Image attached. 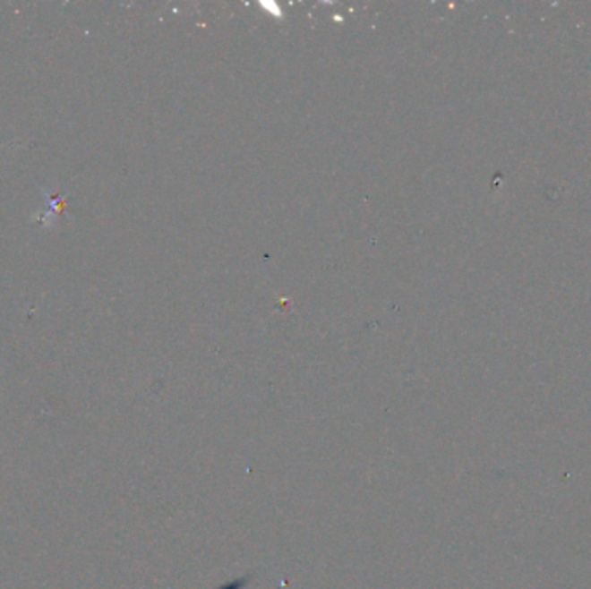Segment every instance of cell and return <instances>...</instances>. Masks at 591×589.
<instances>
[{"instance_id":"6da1fadb","label":"cell","mask_w":591,"mask_h":589,"mask_svg":"<svg viewBox=\"0 0 591 589\" xmlns=\"http://www.w3.org/2000/svg\"><path fill=\"white\" fill-rule=\"evenodd\" d=\"M249 581H251V577L244 576V577H239V579H234V581L223 585L222 588L218 589H246Z\"/></svg>"}]
</instances>
